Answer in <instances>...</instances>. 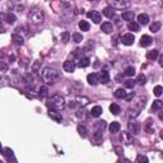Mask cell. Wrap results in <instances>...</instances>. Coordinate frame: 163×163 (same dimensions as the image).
I'll return each instance as SVG.
<instances>
[{
    "label": "cell",
    "mask_w": 163,
    "mask_h": 163,
    "mask_svg": "<svg viewBox=\"0 0 163 163\" xmlns=\"http://www.w3.org/2000/svg\"><path fill=\"white\" fill-rule=\"evenodd\" d=\"M65 106H66L65 100H64V97L63 96H60V94H54L52 97L47 101V107H49L50 110L57 111V112L63 111L64 108H65Z\"/></svg>",
    "instance_id": "6da1fadb"
},
{
    "label": "cell",
    "mask_w": 163,
    "mask_h": 163,
    "mask_svg": "<svg viewBox=\"0 0 163 163\" xmlns=\"http://www.w3.org/2000/svg\"><path fill=\"white\" fill-rule=\"evenodd\" d=\"M41 75H42V79L47 84H54L60 78V73L56 69H52V68H45L42 70V73H41Z\"/></svg>",
    "instance_id": "7a4b0ae2"
},
{
    "label": "cell",
    "mask_w": 163,
    "mask_h": 163,
    "mask_svg": "<svg viewBox=\"0 0 163 163\" xmlns=\"http://www.w3.org/2000/svg\"><path fill=\"white\" fill-rule=\"evenodd\" d=\"M28 19H30V22L32 24H41L45 21V13L38 8H33L30 10Z\"/></svg>",
    "instance_id": "3957f363"
},
{
    "label": "cell",
    "mask_w": 163,
    "mask_h": 163,
    "mask_svg": "<svg viewBox=\"0 0 163 163\" xmlns=\"http://www.w3.org/2000/svg\"><path fill=\"white\" fill-rule=\"evenodd\" d=\"M110 6L113 9H125L130 6V1H125V0H110L108 1Z\"/></svg>",
    "instance_id": "277c9868"
},
{
    "label": "cell",
    "mask_w": 163,
    "mask_h": 163,
    "mask_svg": "<svg viewBox=\"0 0 163 163\" xmlns=\"http://www.w3.org/2000/svg\"><path fill=\"white\" fill-rule=\"evenodd\" d=\"M127 127H129V131L130 134H134V135H138V134L140 133V129H142V125H140V122H138V121L135 120H131L129 122V125H127Z\"/></svg>",
    "instance_id": "5b68a950"
},
{
    "label": "cell",
    "mask_w": 163,
    "mask_h": 163,
    "mask_svg": "<svg viewBox=\"0 0 163 163\" xmlns=\"http://www.w3.org/2000/svg\"><path fill=\"white\" fill-rule=\"evenodd\" d=\"M63 68H64V70H65V72L73 73V72L75 70V68H76V64H75V61H73V60H66V61L64 63Z\"/></svg>",
    "instance_id": "8992f818"
},
{
    "label": "cell",
    "mask_w": 163,
    "mask_h": 163,
    "mask_svg": "<svg viewBox=\"0 0 163 163\" xmlns=\"http://www.w3.org/2000/svg\"><path fill=\"white\" fill-rule=\"evenodd\" d=\"M87 15H88V18H91L92 21L94 22V23H100L101 19H102L101 13H100V12H97V10H92V12H89Z\"/></svg>",
    "instance_id": "52a82bcc"
},
{
    "label": "cell",
    "mask_w": 163,
    "mask_h": 163,
    "mask_svg": "<svg viewBox=\"0 0 163 163\" xmlns=\"http://www.w3.org/2000/svg\"><path fill=\"white\" fill-rule=\"evenodd\" d=\"M134 41H135V37H134L133 33H127V34H125V36H122V38H121V42H122L124 45H126V46L133 45Z\"/></svg>",
    "instance_id": "ba28073f"
},
{
    "label": "cell",
    "mask_w": 163,
    "mask_h": 163,
    "mask_svg": "<svg viewBox=\"0 0 163 163\" xmlns=\"http://www.w3.org/2000/svg\"><path fill=\"white\" fill-rule=\"evenodd\" d=\"M87 82H88L91 85H97L98 83H100V78H98V74H97V73H92V74H88Z\"/></svg>",
    "instance_id": "9c48e42d"
},
{
    "label": "cell",
    "mask_w": 163,
    "mask_h": 163,
    "mask_svg": "<svg viewBox=\"0 0 163 163\" xmlns=\"http://www.w3.org/2000/svg\"><path fill=\"white\" fill-rule=\"evenodd\" d=\"M152 43H153V38L151 36H148V34H144V36H142V38H140V45L143 47H148Z\"/></svg>",
    "instance_id": "30bf717a"
},
{
    "label": "cell",
    "mask_w": 163,
    "mask_h": 163,
    "mask_svg": "<svg viewBox=\"0 0 163 163\" xmlns=\"http://www.w3.org/2000/svg\"><path fill=\"white\" fill-rule=\"evenodd\" d=\"M98 78H100V83H103V84H107L110 82V74H108L107 70H102L98 74Z\"/></svg>",
    "instance_id": "8fae6325"
},
{
    "label": "cell",
    "mask_w": 163,
    "mask_h": 163,
    "mask_svg": "<svg viewBox=\"0 0 163 163\" xmlns=\"http://www.w3.org/2000/svg\"><path fill=\"white\" fill-rule=\"evenodd\" d=\"M23 82L25 84H34V82H36V78H34L33 73H25L23 75Z\"/></svg>",
    "instance_id": "7c38bea8"
},
{
    "label": "cell",
    "mask_w": 163,
    "mask_h": 163,
    "mask_svg": "<svg viewBox=\"0 0 163 163\" xmlns=\"http://www.w3.org/2000/svg\"><path fill=\"white\" fill-rule=\"evenodd\" d=\"M49 116L52 120H55L56 122H61L63 121V116L60 115V112H57V111H55V110H50L49 111Z\"/></svg>",
    "instance_id": "4fadbf2b"
},
{
    "label": "cell",
    "mask_w": 163,
    "mask_h": 163,
    "mask_svg": "<svg viewBox=\"0 0 163 163\" xmlns=\"http://www.w3.org/2000/svg\"><path fill=\"white\" fill-rule=\"evenodd\" d=\"M148 23H149V17H148V14L143 13V14H139V15H138V24L146 25Z\"/></svg>",
    "instance_id": "5bb4252c"
},
{
    "label": "cell",
    "mask_w": 163,
    "mask_h": 163,
    "mask_svg": "<svg viewBox=\"0 0 163 163\" xmlns=\"http://www.w3.org/2000/svg\"><path fill=\"white\" fill-rule=\"evenodd\" d=\"M101 30L103 31L105 33H112V31H113L112 23H110V22H105V23H102V25H101Z\"/></svg>",
    "instance_id": "9a60e30c"
},
{
    "label": "cell",
    "mask_w": 163,
    "mask_h": 163,
    "mask_svg": "<svg viewBox=\"0 0 163 163\" xmlns=\"http://www.w3.org/2000/svg\"><path fill=\"white\" fill-rule=\"evenodd\" d=\"M108 129H110V131L112 133V134H116V133H119V131H120L121 125H120V122H117V121H113V122H111V124H110Z\"/></svg>",
    "instance_id": "2e32d148"
},
{
    "label": "cell",
    "mask_w": 163,
    "mask_h": 163,
    "mask_svg": "<svg viewBox=\"0 0 163 163\" xmlns=\"http://www.w3.org/2000/svg\"><path fill=\"white\" fill-rule=\"evenodd\" d=\"M94 127H96V130H97V131L102 133L107 127V122L105 120H100V121H97V122L94 124Z\"/></svg>",
    "instance_id": "e0dca14e"
},
{
    "label": "cell",
    "mask_w": 163,
    "mask_h": 163,
    "mask_svg": "<svg viewBox=\"0 0 163 163\" xmlns=\"http://www.w3.org/2000/svg\"><path fill=\"white\" fill-rule=\"evenodd\" d=\"M12 41H13V43H15V45H18V46H22L23 45V37L21 36V34H18V33H14L12 36Z\"/></svg>",
    "instance_id": "ac0fdd59"
},
{
    "label": "cell",
    "mask_w": 163,
    "mask_h": 163,
    "mask_svg": "<svg viewBox=\"0 0 163 163\" xmlns=\"http://www.w3.org/2000/svg\"><path fill=\"white\" fill-rule=\"evenodd\" d=\"M102 112H103V110H102V107L101 106H94L93 108L91 110V115L93 117H100Z\"/></svg>",
    "instance_id": "d6986e66"
},
{
    "label": "cell",
    "mask_w": 163,
    "mask_h": 163,
    "mask_svg": "<svg viewBox=\"0 0 163 163\" xmlns=\"http://www.w3.org/2000/svg\"><path fill=\"white\" fill-rule=\"evenodd\" d=\"M102 13H103V15H106L107 18H113L115 17V10L111 6H106V8L102 10Z\"/></svg>",
    "instance_id": "ffe728a7"
},
{
    "label": "cell",
    "mask_w": 163,
    "mask_h": 163,
    "mask_svg": "<svg viewBox=\"0 0 163 163\" xmlns=\"http://www.w3.org/2000/svg\"><path fill=\"white\" fill-rule=\"evenodd\" d=\"M159 56V51L158 50H152L146 52V59L148 60H155Z\"/></svg>",
    "instance_id": "44dd1931"
},
{
    "label": "cell",
    "mask_w": 163,
    "mask_h": 163,
    "mask_svg": "<svg viewBox=\"0 0 163 163\" xmlns=\"http://www.w3.org/2000/svg\"><path fill=\"white\" fill-rule=\"evenodd\" d=\"M121 17H122L124 21H129V23H130L134 19V17H135V14H134V12H124Z\"/></svg>",
    "instance_id": "7402d4cb"
},
{
    "label": "cell",
    "mask_w": 163,
    "mask_h": 163,
    "mask_svg": "<svg viewBox=\"0 0 163 163\" xmlns=\"http://www.w3.org/2000/svg\"><path fill=\"white\" fill-rule=\"evenodd\" d=\"M161 27H162V23H161V22L155 21V22H153V23L151 24V31L153 32V33H157V32L161 30Z\"/></svg>",
    "instance_id": "603a6c76"
},
{
    "label": "cell",
    "mask_w": 163,
    "mask_h": 163,
    "mask_svg": "<svg viewBox=\"0 0 163 163\" xmlns=\"http://www.w3.org/2000/svg\"><path fill=\"white\" fill-rule=\"evenodd\" d=\"M89 64H91L89 57H82V59L79 60V63H78V66H80V68H87Z\"/></svg>",
    "instance_id": "cb8c5ba5"
},
{
    "label": "cell",
    "mask_w": 163,
    "mask_h": 163,
    "mask_svg": "<svg viewBox=\"0 0 163 163\" xmlns=\"http://www.w3.org/2000/svg\"><path fill=\"white\" fill-rule=\"evenodd\" d=\"M75 102H76V103H79V105H82V106H87V105H88L91 101H89L88 97H83V96L80 97V96H79V97L76 98Z\"/></svg>",
    "instance_id": "d4e9b609"
},
{
    "label": "cell",
    "mask_w": 163,
    "mask_h": 163,
    "mask_svg": "<svg viewBox=\"0 0 163 163\" xmlns=\"http://www.w3.org/2000/svg\"><path fill=\"white\" fill-rule=\"evenodd\" d=\"M110 111H111V112H112L113 115H119V113L121 112V107H120L117 103H112V105L110 106Z\"/></svg>",
    "instance_id": "484cf974"
},
{
    "label": "cell",
    "mask_w": 163,
    "mask_h": 163,
    "mask_svg": "<svg viewBox=\"0 0 163 163\" xmlns=\"http://www.w3.org/2000/svg\"><path fill=\"white\" fill-rule=\"evenodd\" d=\"M78 133H79V135H80L82 138H85V136H87L88 130H87V127H85L84 125H78Z\"/></svg>",
    "instance_id": "4316f807"
},
{
    "label": "cell",
    "mask_w": 163,
    "mask_h": 163,
    "mask_svg": "<svg viewBox=\"0 0 163 163\" xmlns=\"http://www.w3.org/2000/svg\"><path fill=\"white\" fill-rule=\"evenodd\" d=\"M127 28H129L130 31H133V32H139V30H140L139 24L136 23V22H130V23L127 24Z\"/></svg>",
    "instance_id": "83f0119b"
},
{
    "label": "cell",
    "mask_w": 163,
    "mask_h": 163,
    "mask_svg": "<svg viewBox=\"0 0 163 163\" xmlns=\"http://www.w3.org/2000/svg\"><path fill=\"white\" fill-rule=\"evenodd\" d=\"M5 21L8 22L9 24H13V23H15L17 18H15L14 14H12V13H8V14H5Z\"/></svg>",
    "instance_id": "f1b7e54d"
},
{
    "label": "cell",
    "mask_w": 163,
    "mask_h": 163,
    "mask_svg": "<svg viewBox=\"0 0 163 163\" xmlns=\"http://www.w3.org/2000/svg\"><path fill=\"white\" fill-rule=\"evenodd\" d=\"M83 54H84V50H82V49H76L74 51V54H73V59H78V60H80L82 57H83Z\"/></svg>",
    "instance_id": "f546056e"
},
{
    "label": "cell",
    "mask_w": 163,
    "mask_h": 163,
    "mask_svg": "<svg viewBox=\"0 0 163 163\" xmlns=\"http://www.w3.org/2000/svg\"><path fill=\"white\" fill-rule=\"evenodd\" d=\"M161 108H162V101H154L153 102V105H152V111H161Z\"/></svg>",
    "instance_id": "4dcf8cb0"
},
{
    "label": "cell",
    "mask_w": 163,
    "mask_h": 163,
    "mask_svg": "<svg viewBox=\"0 0 163 163\" xmlns=\"http://www.w3.org/2000/svg\"><path fill=\"white\" fill-rule=\"evenodd\" d=\"M31 69H32V72H33V73L40 72V69H41V61H40V60H36V61L32 64Z\"/></svg>",
    "instance_id": "1f68e13d"
},
{
    "label": "cell",
    "mask_w": 163,
    "mask_h": 163,
    "mask_svg": "<svg viewBox=\"0 0 163 163\" xmlns=\"http://www.w3.org/2000/svg\"><path fill=\"white\" fill-rule=\"evenodd\" d=\"M79 28H80L82 31H89V28H91V25L87 21H80L79 22Z\"/></svg>",
    "instance_id": "d6a6232c"
},
{
    "label": "cell",
    "mask_w": 163,
    "mask_h": 163,
    "mask_svg": "<svg viewBox=\"0 0 163 163\" xmlns=\"http://www.w3.org/2000/svg\"><path fill=\"white\" fill-rule=\"evenodd\" d=\"M60 40H61V42L66 43V42H68V41L70 40V33H69L68 31L63 32V33H61V36H60Z\"/></svg>",
    "instance_id": "836d02e7"
},
{
    "label": "cell",
    "mask_w": 163,
    "mask_h": 163,
    "mask_svg": "<svg viewBox=\"0 0 163 163\" xmlns=\"http://www.w3.org/2000/svg\"><path fill=\"white\" fill-rule=\"evenodd\" d=\"M126 94H127V93L125 92V89H122V88L117 89V91L115 92V97H117V98H125Z\"/></svg>",
    "instance_id": "e575fe53"
},
{
    "label": "cell",
    "mask_w": 163,
    "mask_h": 163,
    "mask_svg": "<svg viewBox=\"0 0 163 163\" xmlns=\"http://www.w3.org/2000/svg\"><path fill=\"white\" fill-rule=\"evenodd\" d=\"M122 139L126 142V144H131L133 143L131 134H129V133H122Z\"/></svg>",
    "instance_id": "d590c367"
},
{
    "label": "cell",
    "mask_w": 163,
    "mask_h": 163,
    "mask_svg": "<svg viewBox=\"0 0 163 163\" xmlns=\"http://www.w3.org/2000/svg\"><path fill=\"white\" fill-rule=\"evenodd\" d=\"M3 151H4V154L6 155V157L8 158H12L13 161H14V163H15V159H14V154H13V151L10 148H4L3 149Z\"/></svg>",
    "instance_id": "8d00e7d4"
},
{
    "label": "cell",
    "mask_w": 163,
    "mask_h": 163,
    "mask_svg": "<svg viewBox=\"0 0 163 163\" xmlns=\"http://www.w3.org/2000/svg\"><path fill=\"white\" fill-rule=\"evenodd\" d=\"M18 31V34H27L28 33V25H19V27L17 28Z\"/></svg>",
    "instance_id": "74e56055"
},
{
    "label": "cell",
    "mask_w": 163,
    "mask_h": 163,
    "mask_svg": "<svg viewBox=\"0 0 163 163\" xmlns=\"http://www.w3.org/2000/svg\"><path fill=\"white\" fill-rule=\"evenodd\" d=\"M73 40H74V42H76V43L82 42V41H83V36H82V33H78V32L73 33Z\"/></svg>",
    "instance_id": "f35d334b"
},
{
    "label": "cell",
    "mask_w": 163,
    "mask_h": 163,
    "mask_svg": "<svg viewBox=\"0 0 163 163\" xmlns=\"http://www.w3.org/2000/svg\"><path fill=\"white\" fill-rule=\"evenodd\" d=\"M136 82H138L140 85H144L145 83H146V76L144 74H139L138 75V79H136Z\"/></svg>",
    "instance_id": "ab89813d"
},
{
    "label": "cell",
    "mask_w": 163,
    "mask_h": 163,
    "mask_svg": "<svg viewBox=\"0 0 163 163\" xmlns=\"http://www.w3.org/2000/svg\"><path fill=\"white\" fill-rule=\"evenodd\" d=\"M139 115V110L138 108H135V110H129L127 111V116L129 117H136Z\"/></svg>",
    "instance_id": "60d3db41"
},
{
    "label": "cell",
    "mask_w": 163,
    "mask_h": 163,
    "mask_svg": "<svg viewBox=\"0 0 163 163\" xmlns=\"http://www.w3.org/2000/svg\"><path fill=\"white\" fill-rule=\"evenodd\" d=\"M153 92H154V94L157 96V97H159V96L162 94V92H163L162 85H155V87H154V91H153Z\"/></svg>",
    "instance_id": "b9f144b4"
},
{
    "label": "cell",
    "mask_w": 163,
    "mask_h": 163,
    "mask_svg": "<svg viewBox=\"0 0 163 163\" xmlns=\"http://www.w3.org/2000/svg\"><path fill=\"white\" fill-rule=\"evenodd\" d=\"M47 92H49V89H47L46 85H42V87L40 88V96H41V97H46Z\"/></svg>",
    "instance_id": "7bdbcfd3"
},
{
    "label": "cell",
    "mask_w": 163,
    "mask_h": 163,
    "mask_svg": "<svg viewBox=\"0 0 163 163\" xmlns=\"http://www.w3.org/2000/svg\"><path fill=\"white\" fill-rule=\"evenodd\" d=\"M136 162L138 163H149V161H148V158L145 157V155H138V158H136Z\"/></svg>",
    "instance_id": "ee69618b"
},
{
    "label": "cell",
    "mask_w": 163,
    "mask_h": 163,
    "mask_svg": "<svg viewBox=\"0 0 163 163\" xmlns=\"http://www.w3.org/2000/svg\"><path fill=\"white\" fill-rule=\"evenodd\" d=\"M134 85H135V80H133V79H127V80H125V87L126 88H134Z\"/></svg>",
    "instance_id": "f6af8a7d"
},
{
    "label": "cell",
    "mask_w": 163,
    "mask_h": 163,
    "mask_svg": "<svg viewBox=\"0 0 163 163\" xmlns=\"http://www.w3.org/2000/svg\"><path fill=\"white\" fill-rule=\"evenodd\" d=\"M124 74L127 75V76H133L134 74H135V69H134V68H127Z\"/></svg>",
    "instance_id": "bcb514c9"
},
{
    "label": "cell",
    "mask_w": 163,
    "mask_h": 163,
    "mask_svg": "<svg viewBox=\"0 0 163 163\" xmlns=\"http://www.w3.org/2000/svg\"><path fill=\"white\" fill-rule=\"evenodd\" d=\"M133 98H134V93H133V92H131V93H129V94H126V96H125V100H126V101H131Z\"/></svg>",
    "instance_id": "7dc6e473"
},
{
    "label": "cell",
    "mask_w": 163,
    "mask_h": 163,
    "mask_svg": "<svg viewBox=\"0 0 163 163\" xmlns=\"http://www.w3.org/2000/svg\"><path fill=\"white\" fill-rule=\"evenodd\" d=\"M94 138H96V139H101V138H102V133H101V131H97V130H96V133H94Z\"/></svg>",
    "instance_id": "c3c4849f"
},
{
    "label": "cell",
    "mask_w": 163,
    "mask_h": 163,
    "mask_svg": "<svg viewBox=\"0 0 163 163\" xmlns=\"http://www.w3.org/2000/svg\"><path fill=\"white\" fill-rule=\"evenodd\" d=\"M76 106V102L75 101H73V102H70V103H69V107H72V108H74Z\"/></svg>",
    "instance_id": "681fc988"
},
{
    "label": "cell",
    "mask_w": 163,
    "mask_h": 163,
    "mask_svg": "<svg viewBox=\"0 0 163 163\" xmlns=\"http://www.w3.org/2000/svg\"><path fill=\"white\" fill-rule=\"evenodd\" d=\"M0 80H4V83H5V82H8L9 79H8V76H4V75H1V76H0Z\"/></svg>",
    "instance_id": "f907efd6"
},
{
    "label": "cell",
    "mask_w": 163,
    "mask_h": 163,
    "mask_svg": "<svg viewBox=\"0 0 163 163\" xmlns=\"http://www.w3.org/2000/svg\"><path fill=\"white\" fill-rule=\"evenodd\" d=\"M159 65H161V66H163V55H161V56H159Z\"/></svg>",
    "instance_id": "816d5d0a"
},
{
    "label": "cell",
    "mask_w": 163,
    "mask_h": 163,
    "mask_svg": "<svg viewBox=\"0 0 163 163\" xmlns=\"http://www.w3.org/2000/svg\"><path fill=\"white\" fill-rule=\"evenodd\" d=\"M119 163H130V161H129V159H122V161L119 162Z\"/></svg>",
    "instance_id": "f5cc1de1"
},
{
    "label": "cell",
    "mask_w": 163,
    "mask_h": 163,
    "mask_svg": "<svg viewBox=\"0 0 163 163\" xmlns=\"http://www.w3.org/2000/svg\"><path fill=\"white\" fill-rule=\"evenodd\" d=\"M158 116H159V119H163V113H162V111H159V113H158Z\"/></svg>",
    "instance_id": "db71d44e"
},
{
    "label": "cell",
    "mask_w": 163,
    "mask_h": 163,
    "mask_svg": "<svg viewBox=\"0 0 163 163\" xmlns=\"http://www.w3.org/2000/svg\"><path fill=\"white\" fill-rule=\"evenodd\" d=\"M0 32H4V28H3L1 24H0Z\"/></svg>",
    "instance_id": "11a10c76"
},
{
    "label": "cell",
    "mask_w": 163,
    "mask_h": 163,
    "mask_svg": "<svg viewBox=\"0 0 163 163\" xmlns=\"http://www.w3.org/2000/svg\"><path fill=\"white\" fill-rule=\"evenodd\" d=\"M0 22H1V15H0Z\"/></svg>",
    "instance_id": "9f6ffc18"
},
{
    "label": "cell",
    "mask_w": 163,
    "mask_h": 163,
    "mask_svg": "<svg viewBox=\"0 0 163 163\" xmlns=\"http://www.w3.org/2000/svg\"><path fill=\"white\" fill-rule=\"evenodd\" d=\"M0 151H1V144H0Z\"/></svg>",
    "instance_id": "6f0895ef"
}]
</instances>
